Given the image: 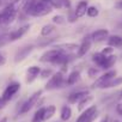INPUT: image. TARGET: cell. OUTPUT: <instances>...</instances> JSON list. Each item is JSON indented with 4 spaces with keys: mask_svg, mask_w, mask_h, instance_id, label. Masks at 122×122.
<instances>
[{
    "mask_svg": "<svg viewBox=\"0 0 122 122\" xmlns=\"http://www.w3.org/2000/svg\"><path fill=\"white\" fill-rule=\"evenodd\" d=\"M92 99H93V98H92V96H89V95H87L86 97L81 98V99L79 101V105H78V109H79V110L81 111V110H83V109H84V108H85V107H86V105H87V104H89V103H90V102L92 101Z\"/></svg>",
    "mask_w": 122,
    "mask_h": 122,
    "instance_id": "obj_26",
    "label": "cell"
},
{
    "mask_svg": "<svg viewBox=\"0 0 122 122\" xmlns=\"http://www.w3.org/2000/svg\"><path fill=\"white\" fill-rule=\"evenodd\" d=\"M95 114H97V107L96 105H91L89 108H86L77 118V122H86L89 118H91Z\"/></svg>",
    "mask_w": 122,
    "mask_h": 122,
    "instance_id": "obj_7",
    "label": "cell"
},
{
    "mask_svg": "<svg viewBox=\"0 0 122 122\" xmlns=\"http://www.w3.org/2000/svg\"><path fill=\"white\" fill-rule=\"evenodd\" d=\"M90 48H91V38L90 37H86L83 41V43L78 47V56L81 57V56L86 55V53L90 50Z\"/></svg>",
    "mask_w": 122,
    "mask_h": 122,
    "instance_id": "obj_13",
    "label": "cell"
},
{
    "mask_svg": "<svg viewBox=\"0 0 122 122\" xmlns=\"http://www.w3.org/2000/svg\"><path fill=\"white\" fill-rule=\"evenodd\" d=\"M41 73V68L38 66H30L26 71V83H32L38 74Z\"/></svg>",
    "mask_w": 122,
    "mask_h": 122,
    "instance_id": "obj_12",
    "label": "cell"
},
{
    "mask_svg": "<svg viewBox=\"0 0 122 122\" xmlns=\"http://www.w3.org/2000/svg\"><path fill=\"white\" fill-rule=\"evenodd\" d=\"M10 34H1L0 35V48L6 46L9 42H10Z\"/></svg>",
    "mask_w": 122,
    "mask_h": 122,
    "instance_id": "obj_28",
    "label": "cell"
},
{
    "mask_svg": "<svg viewBox=\"0 0 122 122\" xmlns=\"http://www.w3.org/2000/svg\"><path fill=\"white\" fill-rule=\"evenodd\" d=\"M105 60H107V55H104V54H102V53H96V54L92 55V61H93L97 66H99L101 68H102V66L104 65Z\"/></svg>",
    "mask_w": 122,
    "mask_h": 122,
    "instance_id": "obj_18",
    "label": "cell"
},
{
    "mask_svg": "<svg viewBox=\"0 0 122 122\" xmlns=\"http://www.w3.org/2000/svg\"><path fill=\"white\" fill-rule=\"evenodd\" d=\"M50 5L55 9H62V7L68 9L71 6V3H70V0H51Z\"/></svg>",
    "mask_w": 122,
    "mask_h": 122,
    "instance_id": "obj_19",
    "label": "cell"
},
{
    "mask_svg": "<svg viewBox=\"0 0 122 122\" xmlns=\"http://www.w3.org/2000/svg\"><path fill=\"white\" fill-rule=\"evenodd\" d=\"M121 84H122V77H115V78H112L111 80L107 81V83L102 86V89L114 87V86H118V85H121Z\"/></svg>",
    "mask_w": 122,
    "mask_h": 122,
    "instance_id": "obj_20",
    "label": "cell"
},
{
    "mask_svg": "<svg viewBox=\"0 0 122 122\" xmlns=\"http://www.w3.org/2000/svg\"><path fill=\"white\" fill-rule=\"evenodd\" d=\"M80 78V73L78 71H73L70 73V76L67 77V80H66V84L68 85H74Z\"/></svg>",
    "mask_w": 122,
    "mask_h": 122,
    "instance_id": "obj_21",
    "label": "cell"
},
{
    "mask_svg": "<svg viewBox=\"0 0 122 122\" xmlns=\"http://www.w3.org/2000/svg\"><path fill=\"white\" fill-rule=\"evenodd\" d=\"M98 10H97V7H95V6H89L87 7V10H86V15L89 16V17H91V18H93V17H97L98 16Z\"/></svg>",
    "mask_w": 122,
    "mask_h": 122,
    "instance_id": "obj_29",
    "label": "cell"
},
{
    "mask_svg": "<svg viewBox=\"0 0 122 122\" xmlns=\"http://www.w3.org/2000/svg\"><path fill=\"white\" fill-rule=\"evenodd\" d=\"M36 1H37V0H24L23 5H22V11L28 15L29 11H30V10L34 7V5L36 4Z\"/></svg>",
    "mask_w": 122,
    "mask_h": 122,
    "instance_id": "obj_22",
    "label": "cell"
},
{
    "mask_svg": "<svg viewBox=\"0 0 122 122\" xmlns=\"http://www.w3.org/2000/svg\"><path fill=\"white\" fill-rule=\"evenodd\" d=\"M72 116V109L68 107V105H65L61 108V111H60V118L61 121H68Z\"/></svg>",
    "mask_w": 122,
    "mask_h": 122,
    "instance_id": "obj_17",
    "label": "cell"
},
{
    "mask_svg": "<svg viewBox=\"0 0 122 122\" xmlns=\"http://www.w3.org/2000/svg\"><path fill=\"white\" fill-rule=\"evenodd\" d=\"M115 77H116V71H115V70H110V71L105 72L102 77H99V78L92 84V87H99V89H102V86H103L107 81L111 80V79L115 78Z\"/></svg>",
    "mask_w": 122,
    "mask_h": 122,
    "instance_id": "obj_6",
    "label": "cell"
},
{
    "mask_svg": "<svg viewBox=\"0 0 122 122\" xmlns=\"http://www.w3.org/2000/svg\"><path fill=\"white\" fill-rule=\"evenodd\" d=\"M19 89H20V84L19 83H11L10 85H7V87L4 90V92H3V98L6 101V102H9L18 91H19Z\"/></svg>",
    "mask_w": 122,
    "mask_h": 122,
    "instance_id": "obj_5",
    "label": "cell"
},
{
    "mask_svg": "<svg viewBox=\"0 0 122 122\" xmlns=\"http://www.w3.org/2000/svg\"><path fill=\"white\" fill-rule=\"evenodd\" d=\"M55 111H56L55 105H48L47 108H44V121L51 118V117L54 116Z\"/></svg>",
    "mask_w": 122,
    "mask_h": 122,
    "instance_id": "obj_25",
    "label": "cell"
},
{
    "mask_svg": "<svg viewBox=\"0 0 122 122\" xmlns=\"http://www.w3.org/2000/svg\"><path fill=\"white\" fill-rule=\"evenodd\" d=\"M42 1H44V3H49V4H50L51 0H42Z\"/></svg>",
    "mask_w": 122,
    "mask_h": 122,
    "instance_id": "obj_40",
    "label": "cell"
},
{
    "mask_svg": "<svg viewBox=\"0 0 122 122\" xmlns=\"http://www.w3.org/2000/svg\"><path fill=\"white\" fill-rule=\"evenodd\" d=\"M32 49H34V46H31V44L20 48V49L17 51L16 56H15V62H20V61H23L25 57H28V55L32 51Z\"/></svg>",
    "mask_w": 122,
    "mask_h": 122,
    "instance_id": "obj_9",
    "label": "cell"
},
{
    "mask_svg": "<svg viewBox=\"0 0 122 122\" xmlns=\"http://www.w3.org/2000/svg\"><path fill=\"white\" fill-rule=\"evenodd\" d=\"M97 74V70H95V68H90L89 70V76L90 77H93V76H96Z\"/></svg>",
    "mask_w": 122,
    "mask_h": 122,
    "instance_id": "obj_35",
    "label": "cell"
},
{
    "mask_svg": "<svg viewBox=\"0 0 122 122\" xmlns=\"http://www.w3.org/2000/svg\"><path fill=\"white\" fill-rule=\"evenodd\" d=\"M41 95H42V90H38V91H36L35 93H32V95L29 97V99H26V101L24 102V104L22 105L19 112H20V114H26V112H29V111L32 109V107L36 105V103L38 102V99H40V97H41Z\"/></svg>",
    "mask_w": 122,
    "mask_h": 122,
    "instance_id": "obj_3",
    "label": "cell"
},
{
    "mask_svg": "<svg viewBox=\"0 0 122 122\" xmlns=\"http://www.w3.org/2000/svg\"><path fill=\"white\" fill-rule=\"evenodd\" d=\"M116 111H117L118 115L122 116V103H118V104L116 105Z\"/></svg>",
    "mask_w": 122,
    "mask_h": 122,
    "instance_id": "obj_33",
    "label": "cell"
},
{
    "mask_svg": "<svg viewBox=\"0 0 122 122\" xmlns=\"http://www.w3.org/2000/svg\"><path fill=\"white\" fill-rule=\"evenodd\" d=\"M89 95V91H78V92H73L68 96V102L70 103H77L79 102L81 98L86 97Z\"/></svg>",
    "mask_w": 122,
    "mask_h": 122,
    "instance_id": "obj_14",
    "label": "cell"
},
{
    "mask_svg": "<svg viewBox=\"0 0 122 122\" xmlns=\"http://www.w3.org/2000/svg\"><path fill=\"white\" fill-rule=\"evenodd\" d=\"M61 53L60 49H50L46 53L42 54V56L40 57V61L41 62H53V61L55 60V57Z\"/></svg>",
    "mask_w": 122,
    "mask_h": 122,
    "instance_id": "obj_8",
    "label": "cell"
},
{
    "mask_svg": "<svg viewBox=\"0 0 122 122\" xmlns=\"http://www.w3.org/2000/svg\"><path fill=\"white\" fill-rule=\"evenodd\" d=\"M29 29H30V25L26 24V25H23V26H20L19 29H17V30L10 32V40H11V41H17V40H19L20 37H23V36L29 31Z\"/></svg>",
    "mask_w": 122,
    "mask_h": 122,
    "instance_id": "obj_10",
    "label": "cell"
},
{
    "mask_svg": "<svg viewBox=\"0 0 122 122\" xmlns=\"http://www.w3.org/2000/svg\"><path fill=\"white\" fill-rule=\"evenodd\" d=\"M112 50H114V48L109 46V47H107V48H104V49H103V50H102L101 53L108 56V55H111V54H112Z\"/></svg>",
    "mask_w": 122,
    "mask_h": 122,
    "instance_id": "obj_32",
    "label": "cell"
},
{
    "mask_svg": "<svg viewBox=\"0 0 122 122\" xmlns=\"http://www.w3.org/2000/svg\"><path fill=\"white\" fill-rule=\"evenodd\" d=\"M50 12H51V6H50L49 3H44L42 0H37L36 4L29 11L28 15L32 16V17H43V16H47Z\"/></svg>",
    "mask_w": 122,
    "mask_h": 122,
    "instance_id": "obj_1",
    "label": "cell"
},
{
    "mask_svg": "<svg viewBox=\"0 0 122 122\" xmlns=\"http://www.w3.org/2000/svg\"><path fill=\"white\" fill-rule=\"evenodd\" d=\"M89 5L86 1H80L78 5H77V9H76V18H81L84 15H86V10H87Z\"/></svg>",
    "mask_w": 122,
    "mask_h": 122,
    "instance_id": "obj_15",
    "label": "cell"
},
{
    "mask_svg": "<svg viewBox=\"0 0 122 122\" xmlns=\"http://www.w3.org/2000/svg\"><path fill=\"white\" fill-rule=\"evenodd\" d=\"M53 22L54 23H57V24H65L66 23V20H65V18L62 16H55L53 18Z\"/></svg>",
    "mask_w": 122,
    "mask_h": 122,
    "instance_id": "obj_31",
    "label": "cell"
},
{
    "mask_svg": "<svg viewBox=\"0 0 122 122\" xmlns=\"http://www.w3.org/2000/svg\"><path fill=\"white\" fill-rule=\"evenodd\" d=\"M18 1H20V0H10V4L15 5V4H16V3H18Z\"/></svg>",
    "mask_w": 122,
    "mask_h": 122,
    "instance_id": "obj_38",
    "label": "cell"
},
{
    "mask_svg": "<svg viewBox=\"0 0 122 122\" xmlns=\"http://www.w3.org/2000/svg\"><path fill=\"white\" fill-rule=\"evenodd\" d=\"M41 78H43V79H46V78H48V77H51L53 76V70H50V68H46V70H41Z\"/></svg>",
    "mask_w": 122,
    "mask_h": 122,
    "instance_id": "obj_30",
    "label": "cell"
},
{
    "mask_svg": "<svg viewBox=\"0 0 122 122\" xmlns=\"http://www.w3.org/2000/svg\"><path fill=\"white\" fill-rule=\"evenodd\" d=\"M0 122H7V118H6V117H4V118L0 120Z\"/></svg>",
    "mask_w": 122,
    "mask_h": 122,
    "instance_id": "obj_39",
    "label": "cell"
},
{
    "mask_svg": "<svg viewBox=\"0 0 122 122\" xmlns=\"http://www.w3.org/2000/svg\"><path fill=\"white\" fill-rule=\"evenodd\" d=\"M115 62H116V56H115V55H108L104 65L102 66V68H103V70H109V68H111V67L114 66Z\"/></svg>",
    "mask_w": 122,
    "mask_h": 122,
    "instance_id": "obj_23",
    "label": "cell"
},
{
    "mask_svg": "<svg viewBox=\"0 0 122 122\" xmlns=\"http://www.w3.org/2000/svg\"><path fill=\"white\" fill-rule=\"evenodd\" d=\"M5 105H6V101H5L3 97H0V109L5 108Z\"/></svg>",
    "mask_w": 122,
    "mask_h": 122,
    "instance_id": "obj_36",
    "label": "cell"
},
{
    "mask_svg": "<svg viewBox=\"0 0 122 122\" xmlns=\"http://www.w3.org/2000/svg\"><path fill=\"white\" fill-rule=\"evenodd\" d=\"M108 44L112 48H120L122 47V37L118 35H112L108 37Z\"/></svg>",
    "mask_w": 122,
    "mask_h": 122,
    "instance_id": "obj_16",
    "label": "cell"
},
{
    "mask_svg": "<svg viewBox=\"0 0 122 122\" xmlns=\"http://www.w3.org/2000/svg\"><path fill=\"white\" fill-rule=\"evenodd\" d=\"M43 121H44V108H40L35 112L31 122H43Z\"/></svg>",
    "mask_w": 122,
    "mask_h": 122,
    "instance_id": "obj_24",
    "label": "cell"
},
{
    "mask_svg": "<svg viewBox=\"0 0 122 122\" xmlns=\"http://www.w3.org/2000/svg\"><path fill=\"white\" fill-rule=\"evenodd\" d=\"M109 37V31L107 29H98L91 35V40L95 42H102Z\"/></svg>",
    "mask_w": 122,
    "mask_h": 122,
    "instance_id": "obj_11",
    "label": "cell"
},
{
    "mask_svg": "<svg viewBox=\"0 0 122 122\" xmlns=\"http://www.w3.org/2000/svg\"><path fill=\"white\" fill-rule=\"evenodd\" d=\"M5 62H6V59H5V56H4L1 53H0V66H3Z\"/></svg>",
    "mask_w": 122,
    "mask_h": 122,
    "instance_id": "obj_34",
    "label": "cell"
},
{
    "mask_svg": "<svg viewBox=\"0 0 122 122\" xmlns=\"http://www.w3.org/2000/svg\"><path fill=\"white\" fill-rule=\"evenodd\" d=\"M53 31H54V25L47 24V25H44V26L41 29V36H48V35H50Z\"/></svg>",
    "mask_w": 122,
    "mask_h": 122,
    "instance_id": "obj_27",
    "label": "cell"
},
{
    "mask_svg": "<svg viewBox=\"0 0 122 122\" xmlns=\"http://www.w3.org/2000/svg\"><path fill=\"white\" fill-rule=\"evenodd\" d=\"M115 122H118V121H115Z\"/></svg>",
    "mask_w": 122,
    "mask_h": 122,
    "instance_id": "obj_41",
    "label": "cell"
},
{
    "mask_svg": "<svg viewBox=\"0 0 122 122\" xmlns=\"http://www.w3.org/2000/svg\"><path fill=\"white\" fill-rule=\"evenodd\" d=\"M64 84V76L61 72H56V73H53V76L49 78L48 83L46 84V90L48 91H51V90H55L57 87H61Z\"/></svg>",
    "mask_w": 122,
    "mask_h": 122,
    "instance_id": "obj_2",
    "label": "cell"
},
{
    "mask_svg": "<svg viewBox=\"0 0 122 122\" xmlns=\"http://www.w3.org/2000/svg\"><path fill=\"white\" fill-rule=\"evenodd\" d=\"M99 122H109V116H108V115H105V116L99 121Z\"/></svg>",
    "mask_w": 122,
    "mask_h": 122,
    "instance_id": "obj_37",
    "label": "cell"
},
{
    "mask_svg": "<svg viewBox=\"0 0 122 122\" xmlns=\"http://www.w3.org/2000/svg\"><path fill=\"white\" fill-rule=\"evenodd\" d=\"M16 17V9L12 4H9L0 13V19H1V23L4 24H9L11 23Z\"/></svg>",
    "mask_w": 122,
    "mask_h": 122,
    "instance_id": "obj_4",
    "label": "cell"
}]
</instances>
